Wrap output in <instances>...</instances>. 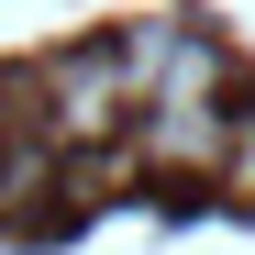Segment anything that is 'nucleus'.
<instances>
[{
    "label": "nucleus",
    "instance_id": "obj_4",
    "mask_svg": "<svg viewBox=\"0 0 255 255\" xmlns=\"http://www.w3.org/2000/svg\"><path fill=\"white\" fill-rule=\"evenodd\" d=\"M0 155H11V111H0Z\"/></svg>",
    "mask_w": 255,
    "mask_h": 255
},
{
    "label": "nucleus",
    "instance_id": "obj_2",
    "mask_svg": "<svg viewBox=\"0 0 255 255\" xmlns=\"http://www.w3.org/2000/svg\"><path fill=\"white\" fill-rule=\"evenodd\" d=\"M211 100H144V155L155 166H211Z\"/></svg>",
    "mask_w": 255,
    "mask_h": 255
},
{
    "label": "nucleus",
    "instance_id": "obj_3",
    "mask_svg": "<svg viewBox=\"0 0 255 255\" xmlns=\"http://www.w3.org/2000/svg\"><path fill=\"white\" fill-rule=\"evenodd\" d=\"M233 178H244V200H255V133H244V155H233Z\"/></svg>",
    "mask_w": 255,
    "mask_h": 255
},
{
    "label": "nucleus",
    "instance_id": "obj_1",
    "mask_svg": "<svg viewBox=\"0 0 255 255\" xmlns=\"http://www.w3.org/2000/svg\"><path fill=\"white\" fill-rule=\"evenodd\" d=\"M122 100H133V78H122L111 45H78V56L45 67V122H56V133H111Z\"/></svg>",
    "mask_w": 255,
    "mask_h": 255
}]
</instances>
